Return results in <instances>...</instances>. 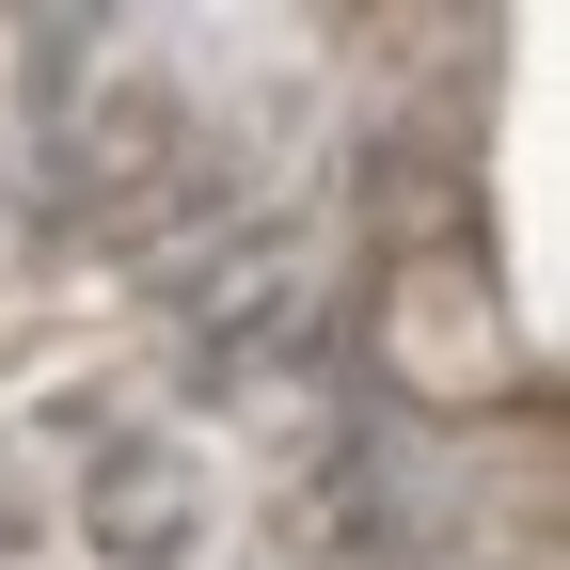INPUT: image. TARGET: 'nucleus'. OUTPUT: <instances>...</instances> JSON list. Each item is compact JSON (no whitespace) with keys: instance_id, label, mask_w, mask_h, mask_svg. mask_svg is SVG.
<instances>
[{"instance_id":"obj_1","label":"nucleus","mask_w":570,"mask_h":570,"mask_svg":"<svg viewBox=\"0 0 570 570\" xmlns=\"http://www.w3.org/2000/svg\"><path fill=\"white\" fill-rule=\"evenodd\" d=\"M396 348H412V381H444V396H491V381L523 365L508 317H491L475 285H444V269H412V285H396Z\"/></svg>"}]
</instances>
